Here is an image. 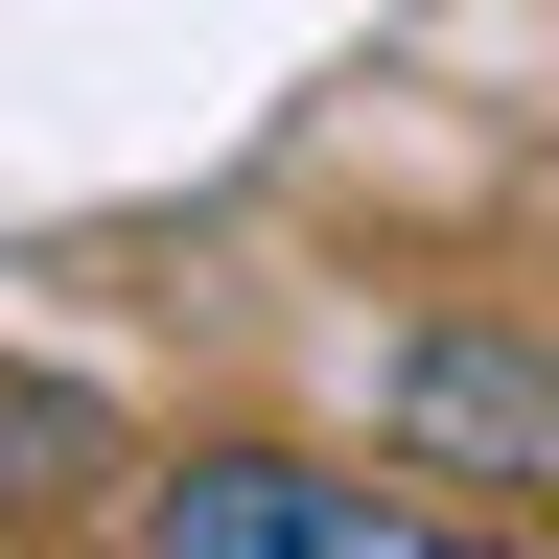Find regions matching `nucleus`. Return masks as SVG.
I'll return each instance as SVG.
<instances>
[{"instance_id": "nucleus-1", "label": "nucleus", "mask_w": 559, "mask_h": 559, "mask_svg": "<svg viewBox=\"0 0 559 559\" xmlns=\"http://www.w3.org/2000/svg\"><path fill=\"white\" fill-rule=\"evenodd\" d=\"M140 559H536L443 513L419 466H326V443H187L164 489H140Z\"/></svg>"}, {"instance_id": "nucleus-2", "label": "nucleus", "mask_w": 559, "mask_h": 559, "mask_svg": "<svg viewBox=\"0 0 559 559\" xmlns=\"http://www.w3.org/2000/svg\"><path fill=\"white\" fill-rule=\"evenodd\" d=\"M373 419H396V466H466V489H536L559 513V326H513V304L396 326L373 349Z\"/></svg>"}]
</instances>
